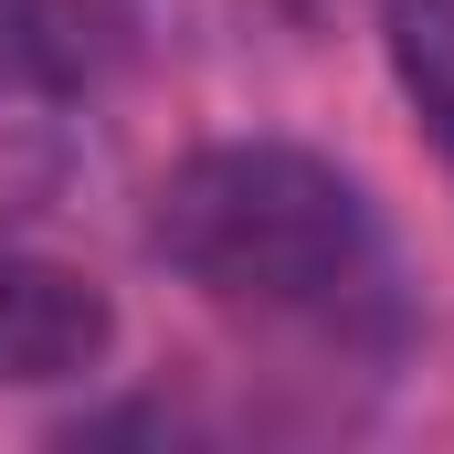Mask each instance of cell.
<instances>
[{
	"mask_svg": "<svg viewBox=\"0 0 454 454\" xmlns=\"http://www.w3.org/2000/svg\"><path fill=\"white\" fill-rule=\"evenodd\" d=\"M148 254L243 328L402 359L412 275L370 180L296 137H201L148 191Z\"/></svg>",
	"mask_w": 454,
	"mask_h": 454,
	"instance_id": "1",
	"label": "cell"
},
{
	"mask_svg": "<svg viewBox=\"0 0 454 454\" xmlns=\"http://www.w3.org/2000/svg\"><path fill=\"white\" fill-rule=\"evenodd\" d=\"M116 339L127 317H116L106 275L0 232V391H74L116 359Z\"/></svg>",
	"mask_w": 454,
	"mask_h": 454,
	"instance_id": "2",
	"label": "cell"
},
{
	"mask_svg": "<svg viewBox=\"0 0 454 454\" xmlns=\"http://www.w3.org/2000/svg\"><path fill=\"white\" fill-rule=\"evenodd\" d=\"M137 0H0V106H74L116 74Z\"/></svg>",
	"mask_w": 454,
	"mask_h": 454,
	"instance_id": "3",
	"label": "cell"
}]
</instances>
